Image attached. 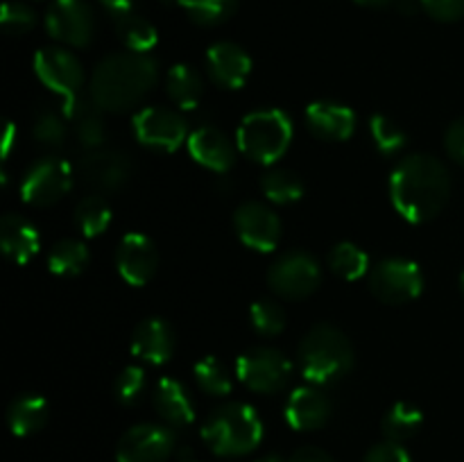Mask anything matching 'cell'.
<instances>
[{
  "mask_svg": "<svg viewBox=\"0 0 464 462\" xmlns=\"http://www.w3.org/2000/svg\"><path fill=\"white\" fill-rule=\"evenodd\" d=\"M451 195L447 166L430 154L406 157L390 177V199L401 217L424 225L442 213Z\"/></svg>",
  "mask_w": 464,
  "mask_h": 462,
  "instance_id": "1",
  "label": "cell"
},
{
  "mask_svg": "<svg viewBox=\"0 0 464 462\" xmlns=\"http://www.w3.org/2000/svg\"><path fill=\"white\" fill-rule=\"evenodd\" d=\"M157 77V62L148 53L109 54L91 77V102L102 111H127L154 89Z\"/></svg>",
  "mask_w": 464,
  "mask_h": 462,
  "instance_id": "2",
  "label": "cell"
},
{
  "mask_svg": "<svg viewBox=\"0 0 464 462\" xmlns=\"http://www.w3.org/2000/svg\"><path fill=\"white\" fill-rule=\"evenodd\" d=\"M299 367L311 385L338 383L352 371L353 347L347 335L331 324H317L304 335L297 349Z\"/></svg>",
  "mask_w": 464,
  "mask_h": 462,
  "instance_id": "3",
  "label": "cell"
},
{
  "mask_svg": "<svg viewBox=\"0 0 464 462\" xmlns=\"http://www.w3.org/2000/svg\"><path fill=\"white\" fill-rule=\"evenodd\" d=\"M202 439L216 456H245L261 444V417L247 403H225L207 417L202 424Z\"/></svg>",
  "mask_w": 464,
  "mask_h": 462,
  "instance_id": "4",
  "label": "cell"
},
{
  "mask_svg": "<svg viewBox=\"0 0 464 462\" xmlns=\"http://www.w3.org/2000/svg\"><path fill=\"white\" fill-rule=\"evenodd\" d=\"M293 140V120L281 109H263L243 118L238 127V149L252 161L272 166Z\"/></svg>",
  "mask_w": 464,
  "mask_h": 462,
  "instance_id": "5",
  "label": "cell"
},
{
  "mask_svg": "<svg viewBox=\"0 0 464 462\" xmlns=\"http://www.w3.org/2000/svg\"><path fill=\"white\" fill-rule=\"evenodd\" d=\"M34 72L50 91L63 98V116L72 118L84 100L80 91L84 86V68L80 59L63 48H44L34 57Z\"/></svg>",
  "mask_w": 464,
  "mask_h": 462,
  "instance_id": "6",
  "label": "cell"
},
{
  "mask_svg": "<svg viewBox=\"0 0 464 462\" xmlns=\"http://www.w3.org/2000/svg\"><path fill=\"white\" fill-rule=\"evenodd\" d=\"M370 290L376 299L390 306L408 303L424 290V274L415 261L408 258H383L370 272Z\"/></svg>",
  "mask_w": 464,
  "mask_h": 462,
  "instance_id": "7",
  "label": "cell"
},
{
  "mask_svg": "<svg viewBox=\"0 0 464 462\" xmlns=\"http://www.w3.org/2000/svg\"><path fill=\"white\" fill-rule=\"evenodd\" d=\"M270 288L284 299H306L320 288L322 284V267L308 252L284 254L272 263L267 272Z\"/></svg>",
  "mask_w": 464,
  "mask_h": 462,
  "instance_id": "8",
  "label": "cell"
},
{
  "mask_svg": "<svg viewBox=\"0 0 464 462\" xmlns=\"http://www.w3.org/2000/svg\"><path fill=\"white\" fill-rule=\"evenodd\" d=\"M290 371H293L290 361L275 347H254L236 362L238 379L258 394H275L284 390Z\"/></svg>",
  "mask_w": 464,
  "mask_h": 462,
  "instance_id": "9",
  "label": "cell"
},
{
  "mask_svg": "<svg viewBox=\"0 0 464 462\" xmlns=\"http://www.w3.org/2000/svg\"><path fill=\"white\" fill-rule=\"evenodd\" d=\"M72 172L63 159L44 157L32 163L21 181V197L30 207H53L71 190Z\"/></svg>",
  "mask_w": 464,
  "mask_h": 462,
  "instance_id": "10",
  "label": "cell"
},
{
  "mask_svg": "<svg viewBox=\"0 0 464 462\" xmlns=\"http://www.w3.org/2000/svg\"><path fill=\"white\" fill-rule=\"evenodd\" d=\"M93 12L86 0H53L45 12V30L53 39L84 48L93 39Z\"/></svg>",
  "mask_w": 464,
  "mask_h": 462,
  "instance_id": "11",
  "label": "cell"
},
{
  "mask_svg": "<svg viewBox=\"0 0 464 462\" xmlns=\"http://www.w3.org/2000/svg\"><path fill=\"white\" fill-rule=\"evenodd\" d=\"M134 134L140 145L157 152H175L188 139L184 118L163 107L140 109L134 116Z\"/></svg>",
  "mask_w": 464,
  "mask_h": 462,
  "instance_id": "12",
  "label": "cell"
},
{
  "mask_svg": "<svg viewBox=\"0 0 464 462\" xmlns=\"http://www.w3.org/2000/svg\"><path fill=\"white\" fill-rule=\"evenodd\" d=\"M177 447L175 433L161 424L131 426L116 447L118 462H166Z\"/></svg>",
  "mask_w": 464,
  "mask_h": 462,
  "instance_id": "13",
  "label": "cell"
},
{
  "mask_svg": "<svg viewBox=\"0 0 464 462\" xmlns=\"http://www.w3.org/2000/svg\"><path fill=\"white\" fill-rule=\"evenodd\" d=\"M82 181L100 193L121 190L131 177V159L122 149L98 148L86 149L84 157L77 163Z\"/></svg>",
  "mask_w": 464,
  "mask_h": 462,
  "instance_id": "14",
  "label": "cell"
},
{
  "mask_svg": "<svg viewBox=\"0 0 464 462\" xmlns=\"http://www.w3.org/2000/svg\"><path fill=\"white\" fill-rule=\"evenodd\" d=\"M238 238L256 252H272L281 240V220L270 207L261 202H243L234 216Z\"/></svg>",
  "mask_w": 464,
  "mask_h": 462,
  "instance_id": "15",
  "label": "cell"
},
{
  "mask_svg": "<svg viewBox=\"0 0 464 462\" xmlns=\"http://www.w3.org/2000/svg\"><path fill=\"white\" fill-rule=\"evenodd\" d=\"M116 267L122 279L130 285L148 284L159 267V252L152 240L143 234H127L118 243L116 249Z\"/></svg>",
  "mask_w": 464,
  "mask_h": 462,
  "instance_id": "16",
  "label": "cell"
},
{
  "mask_svg": "<svg viewBox=\"0 0 464 462\" xmlns=\"http://www.w3.org/2000/svg\"><path fill=\"white\" fill-rule=\"evenodd\" d=\"M207 71L225 89H240L252 72V59L240 45L220 41L207 50Z\"/></svg>",
  "mask_w": 464,
  "mask_h": 462,
  "instance_id": "17",
  "label": "cell"
},
{
  "mask_svg": "<svg viewBox=\"0 0 464 462\" xmlns=\"http://www.w3.org/2000/svg\"><path fill=\"white\" fill-rule=\"evenodd\" d=\"M188 152L207 170L225 175L236 163V148L218 127L204 125L188 136Z\"/></svg>",
  "mask_w": 464,
  "mask_h": 462,
  "instance_id": "18",
  "label": "cell"
},
{
  "mask_svg": "<svg viewBox=\"0 0 464 462\" xmlns=\"http://www.w3.org/2000/svg\"><path fill=\"white\" fill-rule=\"evenodd\" d=\"M131 353L150 365H163L175 353V331L161 317H148L134 329Z\"/></svg>",
  "mask_w": 464,
  "mask_h": 462,
  "instance_id": "19",
  "label": "cell"
},
{
  "mask_svg": "<svg viewBox=\"0 0 464 462\" xmlns=\"http://www.w3.org/2000/svg\"><path fill=\"white\" fill-rule=\"evenodd\" d=\"M331 401L317 385H302L293 390L285 403V421L295 430H317L329 421Z\"/></svg>",
  "mask_w": 464,
  "mask_h": 462,
  "instance_id": "20",
  "label": "cell"
},
{
  "mask_svg": "<svg viewBox=\"0 0 464 462\" xmlns=\"http://www.w3.org/2000/svg\"><path fill=\"white\" fill-rule=\"evenodd\" d=\"M306 125L322 140H347L356 131V113L329 100L308 104Z\"/></svg>",
  "mask_w": 464,
  "mask_h": 462,
  "instance_id": "21",
  "label": "cell"
},
{
  "mask_svg": "<svg viewBox=\"0 0 464 462\" xmlns=\"http://www.w3.org/2000/svg\"><path fill=\"white\" fill-rule=\"evenodd\" d=\"M0 247H3L5 256L9 261L25 265L34 258V254L41 247L39 231L25 217L16 216V213H7L0 220Z\"/></svg>",
  "mask_w": 464,
  "mask_h": 462,
  "instance_id": "22",
  "label": "cell"
},
{
  "mask_svg": "<svg viewBox=\"0 0 464 462\" xmlns=\"http://www.w3.org/2000/svg\"><path fill=\"white\" fill-rule=\"evenodd\" d=\"M154 410L170 426H188L195 421V408L184 385L175 379H161L154 390Z\"/></svg>",
  "mask_w": 464,
  "mask_h": 462,
  "instance_id": "23",
  "label": "cell"
},
{
  "mask_svg": "<svg viewBox=\"0 0 464 462\" xmlns=\"http://www.w3.org/2000/svg\"><path fill=\"white\" fill-rule=\"evenodd\" d=\"M7 421L16 438L39 433L48 421V401L39 394H21L9 403Z\"/></svg>",
  "mask_w": 464,
  "mask_h": 462,
  "instance_id": "24",
  "label": "cell"
},
{
  "mask_svg": "<svg viewBox=\"0 0 464 462\" xmlns=\"http://www.w3.org/2000/svg\"><path fill=\"white\" fill-rule=\"evenodd\" d=\"M166 91L168 98L179 109H195L202 100V77L195 68L186 66V63H177L168 71Z\"/></svg>",
  "mask_w": 464,
  "mask_h": 462,
  "instance_id": "25",
  "label": "cell"
},
{
  "mask_svg": "<svg viewBox=\"0 0 464 462\" xmlns=\"http://www.w3.org/2000/svg\"><path fill=\"white\" fill-rule=\"evenodd\" d=\"M113 25H116L118 39H121L122 43H125V48H130L131 53H148V50H152L159 41L157 27H154L148 18L140 16L139 12L113 18Z\"/></svg>",
  "mask_w": 464,
  "mask_h": 462,
  "instance_id": "26",
  "label": "cell"
},
{
  "mask_svg": "<svg viewBox=\"0 0 464 462\" xmlns=\"http://www.w3.org/2000/svg\"><path fill=\"white\" fill-rule=\"evenodd\" d=\"M89 249L82 240L63 238L50 247L48 267L53 274L59 276H77L89 265Z\"/></svg>",
  "mask_w": 464,
  "mask_h": 462,
  "instance_id": "27",
  "label": "cell"
},
{
  "mask_svg": "<svg viewBox=\"0 0 464 462\" xmlns=\"http://www.w3.org/2000/svg\"><path fill=\"white\" fill-rule=\"evenodd\" d=\"M421 424H424V415L417 406L408 401H399L385 412L383 417V433L390 442H406L412 435L420 433Z\"/></svg>",
  "mask_w": 464,
  "mask_h": 462,
  "instance_id": "28",
  "label": "cell"
},
{
  "mask_svg": "<svg viewBox=\"0 0 464 462\" xmlns=\"http://www.w3.org/2000/svg\"><path fill=\"white\" fill-rule=\"evenodd\" d=\"M75 225L86 238L104 234L111 225V207L107 199L102 195H86L84 199H80L75 208Z\"/></svg>",
  "mask_w": 464,
  "mask_h": 462,
  "instance_id": "29",
  "label": "cell"
},
{
  "mask_svg": "<svg viewBox=\"0 0 464 462\" xmlns=\"http://www.w3.org/2000/svg\"><path fill=\"white\" fill-rule=\"evenodd\" d=\"M261 188L270 202L293 204L302 199L304 181L295 172L284 170V168H272L261 177Z\"/></svg>",
  "mask_w": 464,
  "mask_h": 462,
  "instance_id": "30",
  "label": "cell"
},
{
  "mask_svg": "<svg viewBox=\"0 0 464 462\" xmlns=\"http://www.w3.org/2000/svg\"><path fill=\"white\" fill-rule=\"evenodd\" d=\"M71 120H75V134L86 149L104 148L107 127H104L102 109H100L98 104L82 102V107L77 109L75 116H72Z\"/></svg>",
  "mask_w": 464,
  "mask_h": 462,
  "instance_id": "31",
  "label": "cell"
},
{
  "mask_svg": "<svg viewBox=\"0 0 464 462\" xmlns=\"http://www.w3.org/2000/svg\"><path fill=\"white\" fill-rule=\"evenodd\" d=\"M329 267L340 276V279L356 281L370 270V258L358 245L338 243L329 252Z\"/></svg>",
  "mask_w": 464,
  "mask_h": 462,
  "instance_id": "32",
  "label": "cell"
},
{
  "mask_svg": "<svg viewBox=\"0 0 464 462\" xmlns=\"http://www.w3.org/2000/svg\"><path fill=\"white\" fill-rule=\"evenodd\" d=\"M181 7L186 9L193 23L202 27H213L234 16L238 9V0H184Z\"/></svg>",
  "mask_w": 464,
  "mask_h": 462,
  "instance_id": "33",
  "label": "cell"
},
{
  "mask_svg": "<svg viewBox=\"0 0 464 462\" xmlns=\"http://www.w3.org/2000/svg\"><path fill=\"white\" fill-rule=\"evenodd\" d=\"M195 379L202 392L211 397H227L231 392V376L216 356H207L195 365Z\"/></svg>",
  "mask_w": 464,
  "mask_h": 462,
  "instance_id": "34",
  "label": "cell"
},
{
  "mask_svg": "<svg viewBox=\"0 0 464 462\" xmlns=\"http://www.w3.org/2000/svg\"><path fill=\"white\" fill-rule=\"evenodd\" d=\"M370 134L376 149H379L381 154H385V157H392V154L401 152L403 145H406V131H403L392 118L383 116V113L372 116Z\"/></svg>",
  "mask_w": 464,
  "mask_h": 462,
  "instance_id": "35",
  "label": "cell"
},
{
  "mask_svg": "<svg viewBox=\"0 0 464 462\" xmlns=\"http://www.w3.org/2000/svg\"><path fill=\"white\" fill-rule=\"evenodd\" d=\"M249 320L252 326L261 335H279L285 329V311L272 299H261V302L252 303L249 308Z\"/></svg>",
  "mask_w": 464,
  "mask_h": 462,
  "instance_id": "36",
  "label": "cell"
},
{
  "mask_svg": "<svg viewBox=\"0 0 464 462\" xmlns=\"http://www.w3.org/2000/svg\"><path fill=\"white\" fill-rule=\"evenodd\" d=\"M66 122L62 116H57L50 109H39L32 120V136L39 140L41 145H48V148H59V145L66 140Z\"/></svg>",
  "mask_w": 464,
  "mask_h": 462,
  "instance_id": "37",
  "label": "cell"
},
{
  "mask_svg": "<svg viewBox=\"0 0 464 462\" xmlns=\"http://www.w3.org/2000/svg\"><path fill=\"white\" fill-rule=\"evenodd\" d=\"M145 388H148V379H145L143 367L130 365L118 374L116 383H113V392H116L118 403L122 406H134L140 401Z\"/></svg>",
  "mask_w": 464,
  "mask_h": 462,
  "instance_id": "38",
  "label": "cell"
},
{
  "mask_svg": "<svg viewBox=\"0 0 464 462\" xmlns=\"http://www.w3.org/2000/svg\"><path fill=\"white\" fill-rule=\"evenodd\" d=\"M0 25H3L7 34H25V32H30L36 25V14L34 9L23 3H5Z\"/></svg>",
  "mask_w": 464,
  "mask_h": 462,
  "instance_id": "39",
  "label": "cell"
},
{
  "mask_svg": "<svg viewBox=\"0 0 464 462\" xmlns=\"http://www.w3.org/2000/svg\"><path fill=\"white\" fill-rule=\"evenodd\" d=\"M421 9L435 21L453 23L464 16V0H421Z\"/></svg>",
  "mask_w": 464,
  "mask_h": 462,
  "instance_id": "40",
  "label": "cell"
},
{
  "mask_svg": "<svg viewBox=\"0 0 464 462\" xmlns=\"http://www.w3.org/2000/svg\"><path fill=\"white\" fill-rule=\"evenodd\" d=\"M365 462H411L406 448L399 442H381L376 447L370 448V453L365 456Z\"/></svg>",
  "mask_w": 464,
  "mask_h": 462,
  "instance_id": "41",
  "label": "cell"
},
{
  "mask_svg": "<svg viewBox=\"0 0 464 462\" xmlns=\"http://www.w3.org/2000/svg\"><path fill=\"white\" fill-rule=\"evenodd\" d=\"M444 145H447L449 157L464 166V118L449 127L447 136H444Z\"/></svg>",
  "mask_w": 464,
  "mask_h": 462,
  "instance_id": "42",
  "label": "cell"
},
{
  "mask_svg": "<svg viewBox=\"0 0 464 462\" xmlns=\"http://www.w3.org/2000/svg\"><path fill=\"white\" fill-rule=\"evenodd\" d=\"M290 462H334V457L317 447H302L293 453Z\"/></svg>",
  "mask_w": 464,
  "mask_h": 462,
  "instance_id": "43",
  "label": "cell"
},
{
  "mask_svg": "<svg viewBox=\"0 0 464 462\" xmlns=\"http://www.w3.org/2000/svg\"><path fill=\"white\" fill-rule=\"evenodd\" d=\"M100 5L111 14V18L136 12V0H100Z\"/></svg>",
  "mask_w": 464,
  "mask_h": 462,
  "instance_id": "44",
  "label": "cell"
},
{
  "mask_svg": "<svg viewBox=\"0 0 464 462\" xmlns=\"http://www.w3.org/2000/svg\"><path fill=\"white\" fill-rule=\"evenodd\" d=\"M14 136H16V127H14V122H7V127H5V140H3V159H7L9 152H12Z\"/></svg>",
  "mask_w": 464,
  "mask_h": 462,
  "instance_id": "45",
  "label": "cell"
},
{
  "mask_svg": "<svg viewBox=\"0 0 464 462\" xmlns=\"http://www.w3.org/2000/svg\"><path fill=\"white\" fill-rule=\"evenodd\" d=\"M421 7V0H397V9L403 16H412Z\"/></svg>",
  "mask_w": 464,
  "mask_h": 462,
  "instance_id": "46",
  "label": "cell"
},
{
  "mask_svg": "<svg viewBox=\"0 0 464 462\" xmlns=\"http://www.w3.org/2000/svg\"><path fill=\"white\" fill-rule=\"evenodd\" d=\"M358 5H365V7H383V5H390L392 0H356Z\"/></svg>",
  "mask_w": 464,
  "mask_h": 462,
  "instance_id": "47",
  "label": "cell"
},
{
  "mask_svg": "<svg viewBox=\"0 0 464 462\" xmlns=\"http://www.w3.org/2000/svg\"><path fill=\"white\" fill-rule=\"evenodd\" d=\"M159 3L168 5V7H175V5H179V7H181V3H184V0H159Z\"/></svg>",
  "mask_w": 464,
  "mask_h": 462,
  "instance_id": "48",
  "label": "cell"
},
{
  "mask_svg": "<svg viewBox=\"0 0 464 462\" xmlns=\"http://www.w3.org/2000/svg\"><path fill=\"white\" fill-rule=\"evenodd\" d=\"M256 462H284V460H281L279 456H267V457H263V460H256Z\"/></svg>",
  "mask_w": 464,
  "mask_h": 462,
  "instance_id": "49",
  "label": "cell"
},
{
  "mask_svg": "<svg viewBox=\"0 0 464 462\" xmlns=\"http://www.w3.org/2000/svg\"><path fill=\"white\" fill-rule=\"evenodd\" d=\"M460 290H462V294H464V272H462V276H460Z\"/></svg>",
  "mask_w": 464,
  "mask_h": 462,
  "instance_id": "50",
  "label": "cell"
}]
</instances>
